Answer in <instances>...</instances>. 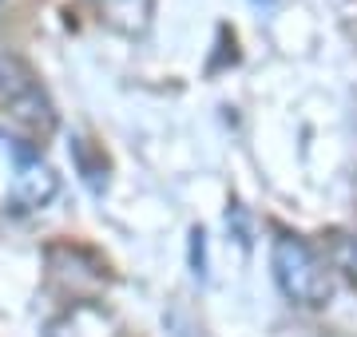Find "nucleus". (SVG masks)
Segmentation results:
<instances>
[{
	"instance_id": "4",
	"label": "nucleus",
	"mask_w": 357,
	"mask_h": 337,
	"mask_svg": "<svg viewBox=\"0 0 357 337\" xmlns=\"http://www.w3.org/2000/svg\"><path fill=\"white\" fill-rule=\"evenodd\" d=\"M255 4H262V0H255ZM266 4H270V0H266Z\"/></svg>"
},
{
	"instance_id": "2",
	"label": "nucleus",
	"mask_w": 357,
	"mask_h": 337,
	"mask_svg": "<svg viewBox=\"0 0 357 337\" xmlns=\"http://www.w3.org/2000/svg\"><path fill=\"white\" fill-rule=\"evenodd\" d=\"M0 100L13 111V119H20L28 131L48 135L56 127V111H52L48 95L20 60H0Z\"/></svg>"
},
{
	"instance_id": "1",
	"label": "nucleus",
	"mask_w": 357,
	"mask_h": 337,
	"mask_svg": "<svg viewBox=\"0 0 357 337\" xmlns=\"http://www.w3.org/2000/svg\"><path fill=\"white\" fill-rule=\"evenodd\" d=\"M270 266H274L278 290L290 301H298V306H326L330 301L333 285H330V274H326V262L298 234H278L274 238Z\"/></svg>"
},
{
	"instance_id": "3",
	"label": "nucleus",
	"mask_w": 357,
	"mask_h": 337,
	"mask_svg": "<svg viewBox=\"0 0 357 337\" xmlns=\"http://www.w3.org/2000/svg\"><path fill=\"white\" fill-rule=\"evenodd\" d=\"M8 155H13V179H8V207L13 210H40L48 207L56 191H60V179L56 171L40 159V151H32L28 143L8 139Z\"/></svg>"
}]
</instances>
